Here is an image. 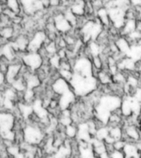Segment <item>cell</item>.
Returning <instances> with one entry per match:
<instances>
[{
	"instance_id": "32",
	"label": "cell",
	"mask_w": 141,
	"mask_h": 158,
	"mask_svg": "<svg viewBox=\"0 0 141 158\" xmlns=\"http://www.w3.org/2000/svg\"></svg>"
},
{
	"instance_id": "18",
	"label": "cell",
	"mask_w": 141,
	"mask_h": 158,
	"mask_svg": "<svg viewBox=\"0 0 141 158\" xmlns=\"http://www.w3.org/2000/svg\"><path fill=\"white\" fill-rule=\"evenodd\" d=\"M6 8L15 13L16 15H19L22 11L19 0H6Z\"/></svg>"
},
{
	"instance_id": "23",
	"label": "cell",
	"mask_w": 141,
	"mask_h": 158,
	"mask_svg": "<svg viewBox=\"0 0 141 158\" xmlns=\"http://www.w3.org/2000/svg\"><path fill=\"white\" fill-rule=\"evenodd\" d=\"M91 61H92V66L95 69H97V70H100L103 68V61L102 60V58L100 57V56H96L92 57Z\"/></svg>"
},
{
	"instance_id": "10",
	"label": "cell",
	"mask_w": 141,
	"mask_h": 158,
	"mask_svg": "<svg viewBox=\"0 0 141 158\" xmlns=\"http://www.w3.org/2000/svg\"><path fill=\"white\" fill-rule=\"evenodd\" d=\"M29 39L30 36L27 34L20 33L13 41H11V43L18 52H27Z\"/></svg>"
},
{
	"instance_id": "20",
	"label": "cell",
	"mask_w": 141,
	"mask_h": 158,
	"mask_svg": "<svg viewBox=\"0 0 141 158\" xmlns=\"http://www.w3.org/2000/svg\"><path fill=\"white\" fill-rule=\"evenodd\" d=\"M44 50L46 51V54L48 55V56H51L53 55H55L58 52V47L55 41H50V40H47V42H46V44L44 45L43 47Z\"/></svg>"
},
{
	"instance_id": "25",
	"label": "cell",
	"mask_w": 141,
	"mask_h": 158,
	"mask_svg": "<svg viewBox=\"0 0 141 158\" xmlns=\"http://www.w3.org/2000/svg\"><path fill=\"white\" fill-rule=\"evenodd\" d=\"M8 85L6 82L5 74L0 71V91H3Z\"/></svg>"
},
{
	"instance_id": "4",
	"label": "cell",
	"mask_w": 141,
	"mask_h": 158,
	"mask_svg": "<svg viewBox=\"0 0 141 158\" xmlns=\"http://www.w3.org/2000/svg\"><path fill=\"white\" fill-rule=\"evenodd\" d=\"M17 118L13 112L0 110V135L14 130Z\"/></svg>"
},
{
	"instance_id": "21",
	"label": "cell",
	"mask_w": 141,
	"mask_h": 158,
	"mask_svg": "<svg viewBox=\"0 0 141 158\" xmlns=\"http://www.w3.org/2000/svg\"><path fill=\"white\" fill-rule=\"evenodd\" d=\"M64 134L65 137L68 139H76L78 134V125L72 123V124L69 125L67 127H64Z\"/></svg>"
},
{
	"instance_id": "27",
	"label": "cell",
	"mask_w": 141,
	"mask_h": 158,
	"mask_svg": "<svg viewBox=\"0 0 141 158\" xmlns=\"http://www.w3.org/2000/svg\"><path fill=\"white\" fill-rule=\"evenodd\" d=\"M50 8H59L61 7V2L60 0H49Z\"/></svg>"
},
{
	"instance_id": "19",
	"label": "cell",
	"mask_w": 141,
	"mask_h": 158,
	"mask_svg": "<svg viewBox=\"0 0 141 158\" xmlns=\"http://www.w3.org/2000/svg\"><path fill=\"white\" fill-rule=\"evenodd\" d=\"M109 127V136L111 137L115 141L122 139L123 137V127L119 126H112Z\"/></svg>"
},
{
	"instance_id": "5",
	"label": "cell",
	"mask_w": 141,
	"mask_h": 158,
	"mask_svg": "<svg viewBox=\"0 0 141 158\" xmlns=\"http://www.w3.org/2000/svg\"><path fill=\"white\" fill-rule=\"evenodd\" d=\"M52 18H53V22H54V26L56 27L57 31L60 35H65L74 29L68 22V20L65 18L62 11L54 13Z\"/></svg>"
},
{
	"instance_id": "14",
	"label": "cell",
	"mask_w": 141,
	"mask_h": 158,
	"mask_svg": "<svg viewBox=\"0 0 141 158\" xmlns=\"http://www.w3.org/2000/svg\"><path fill=\"white\" fill-rule=\"evenodd\" d=\"M114 42H115V44L116 45V47L118 48L119 52L127 56V55H128L129 52L131 50V45L130 44V42H128L126 37L120 36L118 38L115 39V41Z\"/></svg>"
},
{
	"instance_id": "22",
	"label": "cell",
	"mask_w": 141,
	"mask_h": 158,
	"mask_svg": "<svg viewBox=\"0 0 141 158\" xmlns=\"http://www.w3.org/2000/svg\"><path fill=\"white\" fill-rule=\"evenodd\" d=\"M58 72H59V77L63 78L65 81H69V82H70V81L72 80L73 75H74V71H73V70H67L59 69V70H58Z\"/></svg>"
},
{
	"instance_id": "28",
	"label": "cell",
	"mask_w": 141,
	"mask_h": 158,
	"mask_svg": "<svg viewBox=\"0 0 141 158\" xmlns=\"http://www.w3.org/2000/svg\"><path fill=\"white\" fill-rule=\"evenodd\" d=\"M131 7H141V0H129Z\"/></svg>"
},
{
	"instance_id": "31",
	"label": "cell",
	"mask_w": 141,
	"mask_h": 158,
	"mask_svg": "<svg viewBox=\"0 0 141 158\" xmlns=\"http://www.w3.org/2000/svg\"><path fill=\"white\" fill-rule=\"evenodd\" d=\"M0 141H1V138H0Z\"/></svg>"
},
{
	"instance_id": "29",
	"label": "cell",
	"mask_w": 141,
	"mask_h": 158,
	"mask_svg": "<svg viewBox=\"0 0 141 158\" xmlns=\"http://www.w3.org/2000/svg\"><path fill=\"white\" fill-rule=\"evenodd\" d=\"M1 58H2V55H1V52H0V60H1Z\"/></svg>"
},
{
	"instance_id": "3",
	"label": "cell",
	"mask_w": 141,
	"mask_h": 158,
	"mask_svg": "<svg viewBox=\"0 0 141 158\" xmlns=\"http://www.w3.org/2000/svg\"><path fill=\"white\" fill-rule=\"evenodd\" d=\"M48 36L45 30H36L30 36L27 52H38L46 44Z\"/></svg>"
},
{
	"instance_id": "16",
	"label": "cell",
	"mask_w": 141,
	"mask_h": 158,
	"mask_svg": "<svg viewBox=\"0 0 141 158\" xmlns=\"http://www.w3.org/2000/svg\"><path fill=\"white\" fill-rule=\"evenodd\" d=\"M0 36L5 40L6 42H11L15 38L16 32L14 27L11 25H7V26L3 27L0 29Z\"/></svg>"
},
{
	"instance_id": "17",
	"label": "cell",
	"mask_w": 141,
	"mask_h": 158,
	"mask_svg": "<svg viewBox=\"0 0 141 158\" xmlns=\"http://www.w3.org/2000/svg\"><path fill=\"white\" fill-rule=\"evenodd\" d=\"M10 86L18 93H23L26 89V81L22 76H18L13 83L11 84Z\"/></svg>"
},
{
	"instance_id": "6",
	"label": "cell",
	"mask_w": 141,
	"mask_h": 158,
	"mask_svg": "<svg viewBox=\"0 0 141 158\" xmlns=\"http://www.w3.org/2000/svg\"><path fill=\"white\" fill-rule=\"evenodd\" d=\"M22 65L23 64L21 59H17L9 64L8 70L5 73L6 82L8 85H10L18 76H20L21 70H22Z\"/></svg>"
},
{
	"instance_id": "1",
	"label": "cell",
	"mask_w": 141,
	"mask_h": 158,
	"mask_svg": "<svg viewBox=\"0 0 141 158\" xmlns=\"http://www.w3.org/2000/svg\"><path fill=\"white\" fill-rule=\"evenodd\" d=\"M23 133L24 142L36 147L44 142L46 137V131L44 130L41 123L28 121V123H26V125L23 128Z\"/></svg>"
},
{
	"instance_id": "11",
	"label": "cell",
	"mask_w": 141,
	"mask_h": 158,
	"mask_svg": "<svg viewBox=\"0 0 141 158\" xmlns=\"http://www.w3.org/2000/svg\"><path fill=\"white\" fill-rule=\"evenodd\" d=\"M0 52H1L2 57L10 63L16 60L17 59H19L18 58V52L13 47L11 42H6L2 46H0Z\"/></svg>"
},
{
	"instance_id": "12",
	"label": "cell",
	"mask_w": 141,
	"mask_h": 158,
	"mask_svg": "<svg viewBox=\"0 0 141 158\" xmlns=\"http://www.w3.org/2000/svg\"><path fill=\"white\" fill-rule=\"evenodd\" d=\"M85 6H86L85 0H73L69 3V8L77 17H81V16H85Z\"/></svg>"
},
{
	"instance_id": "24",
	"label": "cell",
	"mask_w": 141,
	"mask_h": 158,
	"mask_svg": "<svg viewBox=\"0 0 141 158\" xmlns=\"http://www.w3.org/2000/svg\"><path fill=\"white\" fill-rule=\"evenodd\" d=\"M126 144V142L124 139H120V140L115 141L113 143V148L115 151H123L124 148Z\"/></svg>"
},
{
	"instance_id": "9",
	"label": "cell",
	"mask_w": 141,
	"mask_h": 158,
	"mask_svg": "<svg viewBox=\"0 0 141 158\" xmlns=\"http://www.w3.org/2000/svg\"><path fill=\"white\" fill-rule=\"evenodd\" d=\"M50 88L55 95L60 96L63 94L66 93L67 91L70 90L71 86L69 81H65L63 78L59 77L52 82L50 85Z\"/></svg>"
},
{
	"instance_id": "13",
	"label": "cell",
	"mask_w": 141,
	"mask_h": 158,
	"mask_svg": "<svg viewBox=\"0 0 141 158\" xmlns=\"http://www.w3.org/2000/svg\"><path fill=\"white\" fill-rule=\"evenodd\" d=\"M96 78L101 85H108L113 82L112 75L109 72L107 68L99 70Z\"/></svg>"
},
{
	"instance_id": "26",
	"label": "cell",
	"mask_w": 141,
	"mask_h": 158,
	"mask_svg": "<svg viewBox=\"0 0 141 158\" xmlns=\"http://www.w3.org/2000/svg\"><path fill=\"white\" fill-rule=\"evenodd\" d=\"M109 158H126L123 151H113L109 154Z\"/></svg>"
},
{
	"instance_id": "7",
	"label": "cell",
	"mask_w": 141,
	"mask_h": 158,
	"mask_svg": "<svg viewBox=\"0 0 141 158\" xmlns=\"http://www.w3.org/2000/svg\"><path fill=\"white\" fill-rule=\"evenodd\" d=\"M22 12L26 15L32 16L35 13L45 9L41 0H19Z\"/></svg>"
},
{
	"instance_id": "30",
	"label": "cell",
	"mask_w": 141,
	"mask_h": 158,
	"mask_svg": "<svg viewBox=\"0 0 141 158\" xmlns=\"http://www.w3.org/2000/svg\"><path fill=\"white\" fill-rule=\"evenodd\" d=\"M65 158H72L71 156H69V157H65Z\"/></svg>"
},
{
	"instance_id": "2",
	"label": "cell",
	"mask_w": 141,
	"mask_h": 158,
	"mask_svg": "<svg viewBox=\"0 0 141 158\" xmlns=\"http://www.w3.org/2000/svg\"><path fill=\"white\" fill-rule=\"evenodd\" d=\"M22 62L27 69L36 72L43 65L44 59L39 52H26L21 56Z\"/></svg>"
},
{
	"instance_id": "8",
	"label": "cell",
	"mask_w": 141,
	"mask_h": 158,
	"mask_svg": "<svg viewBox=\"0 0 141 158\" xmlns=\"http://www.w3.org/2000/svg\"><path fill=\"white\" fill-rule=\"evenodd\" d=\"M78 99L77 95L71 89L70 90L67 91L66 93L63 94L59 96V106L61 110L70 109L73 104H75Z\"/></svg>"
},
{
	"instance_id": "15",
	"label": "cell",
	"mask_w": 141,
	"mask_h": 158,
	"mask_svg": "<svg viewBox=\"0 0 141 158\" xmlns=\"http://www.w3.org/2000/svg\"><path fill=\"white\" fill-rule=\"evenodd\" d=\"M96 17L100 20V22L103 23L105 28H109L111 25V22L109 18V14H108L107 8H106L105 6L100 8L99 10L97 11L96 13Z\"/></svg>"
}]
</instances>
